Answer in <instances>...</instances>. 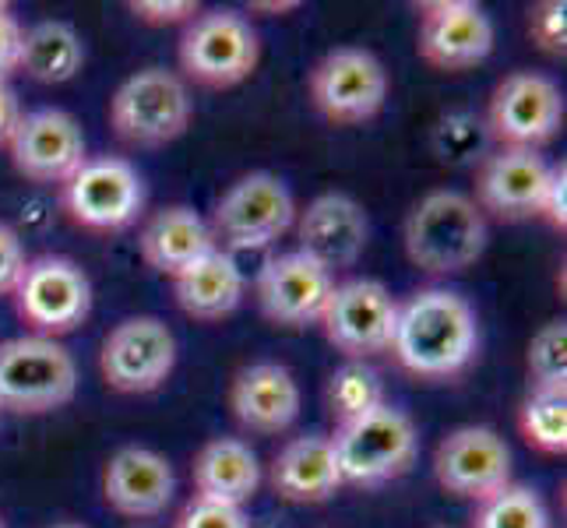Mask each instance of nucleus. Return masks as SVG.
I'll return each instance as SVG.
<instances>
[{
	"instance_id": "41",
	"label": "nucleus",
	"mask_w": 567,
	"mask_h": 528,
	"mask_svg": "<svg viewBox=\"0 0 567 528\" xmlns=\"http://www.w3.org/2000/svg\"><path fill=\"white\" fill-rule=\"evenodd\" d=\"M0 413H4V408H0Z\"/></svg>"
},
{
	"instance_id": "10",
	"label": "nucleus",
	"mask_w": 567,
	"mask_h": 528,
	"mask_svg": "<svg viewBox=\"0 0 567 528\" xmlns=\"http://www.w3.org/2000/svg\"><path fill=\"white\" fill-rule=\"evenodd\" d=\"M307 95L328 124H367L388 103V71L363 46H336L310 68Z\"/></svg>"
},
{
	"instance_id": "14",
	"label": "nucleus",
	"mask_w": 567,
	"mask_h": 528,
	"mask_svg": "<svg viewBox=\"0 0 567 528\" xmlns=\"http://www.w3.org/2000/svg\"><path fill=\"white\" fill-rule=\"evenodd\" d=\"M416 53L426 68L458 74L494 53V22L473 0H430L420 8Z\"/></svg>"
},
{
	"instance_id": "40",
	"label": "nucleus",
	"mask_w": 567,
	"mask_h": 528,
	"mask_svg": "<svg viewBox=\"0 0 567 528\" xmlns=\"http://www.w3.org/2000/svg\"><path fill=\"white\" fill-rule=\"evenodd\" d=\"M0 528H4V521H0Z\"/></svg>"
},
{
	"instance_id": "5",
	"label": "nucleus",
	"mask_w": 567,
	"mask_h": 528,
	"mask_svg": "<svg viewBox=\"0 0 567 528\" xmlns=\"http://www.w3.org/2000/svg\"><path fill=\"white\" fill-rule=\"evenodd\" d=\"M297 222V201L276 173H247L233 180L212 208L208 229L219 250H261L271 247Z\"/></svg>"
},
{
	"instance_id": "20",
	"label": "nucleus",
	"mask_w": 567,
	"mask_h": 528,
	"mask_svg": "<svg viewBox=\"0 0 567 528\" xmlns=\"http://www.w3.org/2000/svg\"><path fill=\"white\" fill-rule=\"evenodd\" d=\"M173 494H177L173 465L152 447L127 444L121 452H113L103 468V497L124 518L163 515Z\"/></svg>"
},
{
	"instance_id": "21",
	"label": "nucleus",
	"mask_w": 567,
	"mask_h": 528,
	"mask_svg": "<svg viewBox=\"0 0 567 528\" xmlns=\"http://www.w3.org/2000/svg\"><path fill=\"white\" fill-rule=\"evenodd\" d=\"M300 384L282 363H250L229 384V413L247 434H286L300 416Z\"/></svg>"
},
{
	"instance_id": "37",
	"label": "nucleus",
	"mask_w": 567,
	"mask_h": 528,
	"mask_svg": "<svg viewBox=\"0 0 567 528\" xmlns=\"http://www.w3.org/2000/svg\"><path fill=\"white\" fill-rule=\"evenodd\" d=\"M18 53H22V25L8 4H0V82H8L18 71Z\"/></svg>"
},
{
	"instance_id": "15",
	"label": "nucleus",
	"mask_w": 567,
	"mask_h": 528,
	"mask_svg": "<svg viewBox=\"0 0 567 528\" xmlns=\"http://www.w3.org/2000/svg\"><path fill=\"white\" fill-rule=\"evenodd\" d=\"M434 479L458 500H486L512 483V447L491 426H458L434 452Z\"/></svg>"
},
{
	"instance_id": "16",
	"label": "nucleus",
	"mask_w": 567,
	"mask_h": 528,
	"mask_svg": "<svg viewBox=\"0 0 567 528\" xmlns=\"http://www.w3.org/2000/svg\"><path fill=\"white\" fill-rule=\"evenodd\" d=\"M11 166L18 176L39 187H61L68 176L82 166L85 155V134L78 121L64 110H32L22 113L11 142Z\"/></svg>"
},
{
	"instance_id": "6",
	"label": "nucleus",
	"mask_w": 567,
	"mask_h": 528,
	"mask_svg": "<svg viewBox=\"0 0 567 528\" xmlns=\"http://www.w3.org/2000/svg\"><path fill=\"white\" fill-rule=\"evenodd\" d=\"M14 314L22 318L29 335H43L61 342L78 331L92 314V282L82 265L61 253L25 261L14 289Z\"/></svg>"
},
{
	"instance_id": "28",
	"label": "nucleus",
	"mask_w": 567,
	"mask_h": 528,
	"mask_svg": "<svg viewBox=\"0 0 567 528\" xmlns=\"http://www.w3.org/2000/svg\"><path fill=\"white\" fill-rule=\"evenodd\" d=\"M518 434L536 452L567 455V387H529L518 405Z\"/></svg>"
},
{
	"instance_id": "38",
	"label": "nucleus",
	"mask_w": 567,
	"mask_h": 528,
	"mask_svg": "<svg viewBox=\"0 0 567 528\" xmlns=\"http://www.w3.org/2000/svg\"><path fill=\"white\" fill-rule=\"evenodd\" d=\"M18 121H22V103H18V95L8 82H0V148H8Z\"/></svg>"
},
{
	"instance_id": "9",
	"label": "nucleus",
	"mask_w": 567,
	"mask_h": 528,
	"mask_svg": "<svg viewBox=\"0 0 567 528\" xmlns=\"http://www.w3.org/2000/svg\"><path fill=\"white\" fill-rule=\"evenodd\" d=\"M61 208L89 232H121L142 219L145 180L121 155H95L61 184Z\"/></svg>"
},
{
	"instance_id": "13",
	"label": "nucleus",
	"mask_w": 567,
	"mask_h": 528,
	"mask_svg": "<svg viewBox=\"0 0 567 528\" xmlns=\"http://www.w3.org/2000/svg\"><path fill=\"white\" fill-rule=\"evenodd\" d=\"M177 366V339L166 321L138 314L110 328L100 349V374L121 395H152Z\"/></svg>"
},
{
	"instance_id": "33",
	"label": "nucleus",
	"mask_w": 567,
	"mask_h": 528,
	"mask_svg": "<svg viewBox=\"0 0 567 528\" xmlns=\"http://www.w3.org/2000/svg\"><path fill=\"white\" fill-rule=\"evenodd\" d=\"M173 528H250V518L244 507H229V504H215L205 497H190Z\"/></svg>"
},
{
	"instance_id": "11",
	"label": "nucleus",
	"mask_w": 567,
	"mask_h": 528,
	"mask_svg": "<svg viewBox=\"0 0 567 528\" xmlns=\"http://www.w3.org/2000/svg\"><path fill=\"white\" fill-rule=\"evenodd\" d=\"M483 124L497 148L539 152L564 127V92L539 71H512L497 82Z\"/></svg>"
},
{
	"instance_id": "12",
	"label": "nucleus",
	"mask_w": 567,
	"mask_h": 528,
	"mask_svg": "<svg viewBox=\"0 0 567 528\" xmlns=\"http://www.w3.org/2000/svg\"><path fill=\"white\" fill-rule=\"evenodd\" d=\"M399 300L378 279H346L331 286V297L321 310V331L328 345L346 360L367 363L391 349L395 335Z\"/></svg>"
},
{
	"instance_id": "31",
	"label": "nucleus",
	"mask_w": 567,
	"mask_h": 528,
	"mask_svg": "<svg viewBox=\"0 0 567 528\" xmlns=\"http://www.w3.org/2000/svg\"><path fill=\"white\" fill-rule=\"evenodd\" d=\"M529 387H567V324L546 321L525 352Z\"/></svg>"
},
{
	"instance_id": "23",
	"label": "nucleus",
	"mask_w": 567,
	"mask_h": 528,
	"mask_svg": "<svg viewBox=\"0 0 567 528\" xmlns=\"http://www.w3.org/2000/svg\"><path fill=\"white\" fill-rule=\"evenodd\" d=\"M138 250L152 271H159L166 279H177L184 268H190L194 261H202L205 253L215 250V237L208 229V219H202L194 208L169 205L145 222Z\"/></svg>"
},
{
	"instance_id": "3",
	"label": "nucleus",
	"mask_w": 567,
	"mask_h": 528,
	"mask_svg": "<svg viewBox=\"0 0 567 528\" xmlns=\"http://www.w3.org/2000/svg\"><path fill=\"white\" fill-rule=\"evenodd\" d=\"M78 391V366L64 342L18 335L0 342V408L18 416H47Z\"/></svg>"
},
{
	"instance_id": "17",
	"label": "nucleus",
	"mask_w": 567,
	"mask_h": 528,
	"mask_svg": "<svg viewBox=\"0 0 567 528\" xmlns=\"http://www.w3.org/2000/svg\"><path fill=\"white\" fill-rule=\"evenodd\" d=\"M550 163L529 148H494L476 169V208L497 222L539 219Z\"/></svg>"
},
{
	"instance_id": "7",
	"label": "nucleus",
	"mask_w": 567,
	"mask_h": 528,
	"mask_svg": "<svg viewBox=\"0 0 567 528\" xmlns=\"http://www.w3.org/2000/svg\"><path fill=\"white\" fill-rule=\"evenodd\" d=\"M331 447H336L342 483L381 486L413 468L416 452H420V434H416V423L409 420L402 408L381 405L357 423L336 426Z\"/></svg>"
},
{
	"instance_id": "22",
	"label": "nucleus",
	"mask_w": 567,
	"mask_h": 528,
	"mask_svg": "<svg viewBox=\"0 0 567 528\" xmlns=\"http://www.w3.org/2000/svg\"><path fill=\"white\" fill-rule=\"evenodd\" d=\"M268 486L286 504H324L336 497L342 473L331 437L307 434L286 441L268 462Z\"/></svg>"
},
{
	"instance_id": "26",
	"label": "nucleus",
	"mask_w": 567,
	"mask_h": 528,
	"mask_svg": "<svg viewBox=\"0 0 567 528\" xmlns=\"http://www.w3.org/2000/svg\"><path fill=\"white\" fill-rule=\"evenodd\" d=\"M85 43L68 22H35L22 29V53H18V71L39 85H64L82 71Z\"/></svg>"
},
{
	"instance_id": "34",
	"label": "nucleus",
	"mask_w": 567,
	"mask_h": 528,
	"mask_svg": "<svg viewBox=\"0 0 567 528\" xmlns=\"http://www.w3.org/2000/svg\"><path fill=\"white\" fill-rule=\"evenodd\" d=\"M127 8L145 25H187L190 18L202 14L194 0H131Z\"/></svg>"
},
{
	"instance_id": "24",
	"label": "nucleus",
	"mask_w": 567,
	"mask_h": 528,
	"mask_svg": "<svg viewBox=\"0 0 567 528\" xmlns=\"http://www.w3.org/2000/svg\"><path fill=\"white\" fill-rule=\"evenodd\" d=\"M194 497L244 507L261 486V462L240 437H212L190 465Z\"/></svg>"
},
{
	"instance_id": "29",
	"label": "nucleus",
	"mask_w": 567,
	"mask_h": 528,
	"mask_svg": "<svg viewBox=\"0 0 567 528\" xmlns=\"http://www.w3.org/2000/svg\"><path fill=\"white\" fill-rule=\"evenodd\" d=\"M468 528H550V511L533 486L507 483L504 490L476 504Z\"/></svg>"
},
{
	"instance_id": "35",
	"label": "nucleus",
	"mask_w": 567,
	"mask_h": 528,
	"mask_svg": "<svg viewBox=\"0 0 567 528\" xmlns=\"http://www.w3.org/2000/svg\"><path fill=\"white\" fill-rule=\"evenodd\" d=\"M539 219H546L557 232H567V166L564 163L550 166V180H546Z\"/></svg>"
},
{
	"instance_id": "30",
	"label": "nucleus",
	"mask_w": 567,
	"mask_h": 528,
	"mask_svg": "<svg viewBox=\"0 0 567 528\" xmlns=\"http://www.w3.org/2000/svg\"><path fill=\"white\" fill-rule=\"evenodd\" d=\"M486 142H491L486 124L480 121L476 113H465V110L441 116V121L434 124V134H430V145H434L437 159L452 163V166L483 163Z\"/></svg>"
},
{
	"instance_id": "4",
	"label": "nucleus",
	"mask_w": 567,
	"mask_h": 528,
	"mask_svg": "<svg viewBox=\"0 0 567 528\" xmlns=\"http://www.w3.org/2000/svg\"><path fill=\"white\" fill-rule=\"evenodd\" d=\"M110 127L131 148H163L190 127L194 103L181 74L145 68L131 74L110 100Z\"/></svg>"
},
{
	"instance_id": "19",
	"label": "nucleus",
	"mask_w": 567,
	"mask_h": 528,
	"mask_svg": "<svg viewBox=\"0 0 567 528\" xmlns=\"http://www.w3.org/2000/svg\"><path fill=\"white\" fill-rule=\"evenodd\" d=\"M292 226H297V240H300L297 250L307 253L310 261H318L324 271L353 268L363 258L370 237L363 205L342 190L318 194Z\"/></svg>"
},
{
	"instance_id": "2",
	"label": "nucleus",
	"mask_w": 567,
	"mask_h": 528,
	"mask_svg": "<svg viewBox=\"0 0 567 528\" xmlns=\"http://www.w3.org/2000/svg\"><path fill=\"white\" fill-rule=\"evenodd\" d=\"M402 237L405 258L420 271H426V276H458L483 258L491 229H486V215L468 194L437 187L426 190L409 208Z\"/></svg>"
},
{
	"instance_id": "25",
	"label": "nucleus",
	"mask_w": 567,
	"mask_h": 528,
	"mask_svg": "<svg viewBox=\"0 0 567 528\" xmlns=\"http://www.w3.org/2000/svg\"><path fill=\"white\" fill-rule=\"evenodd\" d=\"M173 282V300L190 321H223L244 303V271L233 253L215 247L202 261L184 268Z\"/></svg>"
},
{
	"instance_id": "8",
	"label": "nucleus",
	"mask_w": 567,
	"mask_h": 528,
	"mask_svg": "<svg viewBox=\"0 0 567 528\" xmlns=\"http://www.w3.org/2000/svg\"><path fill=\"white\" fill-rule=\"evenodd\" d=\"M177 61L184 77H190L194 85L233 89L247 82L254 68H258L261 39L237 11L229 8L202 11L198 18H190L181 35Z\"/></svg>"
},
{
	"instance_id": "39",
	"label": "nucleus",
	"mask_w": 567,
	"mask_h": 528,
	"mask_svg": "<svg viewBox=\"0 0 567 528\" xmlns=\"http://www.w3.org/2000/svg\"><path fill=\"white\" fill-rule=\"evenodd\" d=\"M50 528H85V525H78V521H56V525H50Z\"/></svg>"
},
{
	"instance_id": "18",
	"label": "nucleus",
	"mask_w": 567,
	"mask_h": 528,
	"mask_svg": "<svg viewBox=\"0 0 567 528\" xmlns=\"http://www.w3.org/2000/svg\"><path fill=\"white\" fill-rule=\"evenodd\" d=\"M331 271H324L318 261H310L307 253L289 250L271 258L258 271V286H254V297H258L261 314L276 324V328H310L321 321V310L331 297Z\"/></svg>"
},
{
	"instance_id": "32",
	"label": "nucleus",
	"mask_w": 567,
	"mask_h": 528,
	"mask_svg": "<svg viewBox=\"0 0 567 528\" xmlns=\"http://www.w3.org/2000/svg\"><path fill=\"white\" fill-rule=\"evenodd\" d=\"M529 39L536 50L564 56L567 50V4L564 0H543L529 11Z\"/></svg>"
},
{
	"instance_id": "1",
	"label": "nucleus",
	"mask_w": 567,
	"mask_h": 528,
	"mask_svg": "<svg viewBox=\"0 0 567 528\" xmlns=\"http://www.w3.org/2000/svg\"><path fill=\"white\" fill-rule=\"evenodd\" d=\"M388 352L416 381H452L473 366L480 352L476 310L452 289H420L399 303Z\"/></svg>"
},
{
	"instance_id": "27",
	"label": "nucleus",
	"mask_w": 567,
	"mask_h": 528,
	"mask_svg": "<svg viewBox=\"0 0 567 528\" xmlns=\"http://www.w3.org/2000/svg\"><path fill=\"white\" fill-rule=\"evenodd\" d=\"M324 405H328V416L336 420V426L370 416L374 408L388 405L381 374L367 363L346 360L324 384Z\"/></svg>"
},
{
	"instance_id": "36",
	"label": "nucleus",
	"mask_w": 567,
	"mask_h": 528,
	"mask_svg": "<svg viewBox=\"0 0 567 528\" xmlns=\"http://www.w3.org/2000/svg\"><path fill=\"white\" fill-rule=\"evenodd\" d=\"M22 268H25V247L8 222H0V297H11Z\"/></svg>"
}]
</instances>
